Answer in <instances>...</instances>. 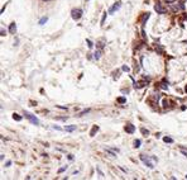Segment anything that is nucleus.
<instances>
[{
  "label": "nucleus",
  "instance_id": "obj_1",
  "mask_svg": "<svg viewBox=\"0 0 187 180\" xmlns=\"http://www.w3.org/2000/svg\"><path fill=\"white\" fill-rule=\"evenodd\" d=\"M24 115L32 124H35V126L37 124H39V120H38V118H37L35 115H33V114H30V113H28V112H24Z\"/></svg>",
  "mask_w": 187,
  "mask_h": 180
},
{
  "label": "nucleus",
  "instance_id": "obj_2",
  "mask_svg": "<svg viewBox=\"0 0 187 180\" xmlns=\"http://www.w3.org/2000/svg\"><path fill=\"white\" fill-rule=\"evenodd\" d=\"M82 9H80V8H77V9H73L72 12H71V14H72V19H75V20H78L80 18L82 17Z\"/></svg>",
  "mask_w": 187,
  "mask_h": 180
},
{
  "label": "nucleus",
  "instance_id": "obj_3",
  "mask_svg": "<svg viewBox=\"0 0 187 180\" xmlns=\"http://www.w3.org/2000/svg\"><path fill=\"white\" fill-rule=\"evenodd\" d=\"M140 160L144 162L145 166H148L149 169H153V167H154V164L151 161V159H149V157H145L144 155H140Z\"/></svg>",
  "mask_w": 187,
  "mask_h": 180
},
{
  "label": "nucleus",
  "instance_id": "obj_4",
  "mask_svg": "<svg viewBox=\"0 0 187 180\" xmlns=\"http://www.w3.org/2000/svg\"><path fill=\"white\" fill-rule=\"evenodd\" d=\"M154 10L157 12V14H166L167 13V9L164 8L161 3H157V4L154 5Z\"/></svg>",
  "mask_w": 187,
  "mask_h": 180
},
{
  "label": "nucleus",
  "instance_id": "obj_5",
  "mask_svg": "<svg viewBox=\"0 0 187 180\" xmlns=\"http://www.w3.org/2000/svg\"><path fill=\"white\" fill-rule=\"evenodd\" d=\"M120 6H122V3H120V1L115 3V4L109 9V14H114V13L116 12V10H119V9H120Z\"/></svg>",
  "mask_w": 187,
  "mask_h": 180
},
{
  "label": "nucleus",
  "instance_id": "obj_6",
  "mask_svg": "<svg viewBox=\"0 0 187 180\" xmlns=\"http://www.w3.org/2000/svg\"><path fill=\"white\" fill-rule=\"evenodd\" d=\"M173 12H179V10H185V4H183L182 1H179V3H177L176 5H173Z\"/></svg>",
  "mask_w": 187,
  "mask_h": 180
},
{
  "label": "nucleus",
  "instance_id": "obj_7",
  "mask_svg": "<svg viewBox=\"0 0 187 180\" xmlns=\"http://www.w3.org/2000/svg\"><path fill=\"white\" fill-rule=\"evenodd\" d=\"M125 132H126V133H130V134L134 133V132H135V127L133 126V124H126V126H125Z\"/></svg>",
  "mask_w": 187,
  "mask_h": 180
},
{
  "label": "nucleus",
  "instance_id": "obj_8",
  "mask_svg": "<svg viewBox=\"0 0 187 180\" xmlns=\"http://www.w3.org/2000/svg\"><path fill=\"white\" fill-rule=\"evenodd\" d=\"M9 32L12 33V34H15V32H17V25H15V23H12V24H10Z\"/></svg>",
  "mask_w": 187,
  "mask_h": 180
},
{
  "label": "nucleus",
  "instance_id": "obj_9",
  "mask_svg": "<svg viewBox=\"0 0 187 180\" xmlns=\"http://www.w3.org/2000/svg\"><path fill=\"white\" fill-rule=\"evenodd\" d=\"M149 19V13H145L144 15H143V18H142V25L144 27V24H145V22Z\"/></svg>",
  "mask_w": 187,
  "mask_h": 180
},
{
  "label": "nucleus",
  "instance_id": "obj_10",
  "mask_svg": "<svg viewBox=\"0 0 187 180\" xmlns=\"http://www.w3.org/2000/svg\"><path fill=\"white\" fill-rule=\"evenodd\" d=\"M97 131H99V127H97V126H94L92 129H91V132H90V136H91V137H94L95 133H96Z\"/></svg>",
  "mask_w": 187,
  "mask_h": 180
},
{
  "label": "nucleus",
  "instance_id": "obj_11",
  "mask_svg": "<svg viewBox=\"0 0 187 180\" xmlns=\"http://www.w3.org/2000/svg\"><path fill=\"white\" fill-rule=\"evenodd\" d=\"M65 129H66V132H73L76 129V126H66Z\"/></svg>",
  "mask_w": 187,
  "mask_h": 180
},
{
  "label": "nucleus",
  "instance_id": "obj_12",
  "mask_svg": "<svg viewBox=\"0 0 187 180\" xmlns=\"http://www.w3.org/2000/svg\"><path fill=\"white\" fill-rule=\"evenodd\" d=\"M13 119H14V120H18V122H20V120L23 119V117L19 115V114H17V113H14V114H13Z\"/></svg>",
  "mask_w": 187,
  "mask_h": 180
},
{
  "label": "nucleus",
  "instance_id": "obj_13",
  "mask_svg": "<svg viewBox=\"0 0 187 180\" xmlns=\"http://www.w3.org/2000/svg\"><path fill=\"white\" fill-rule=\"evenodd\" d=\"M101 53H102V51H101V48H100V50H99V51H96V52L94 53V57L96 58V60H99V58L101 57Z\"/></svg>",
  "mask_w": 187,
  "mask_h": 180
},
{
  "label": "nucleus",
  "instance_id": "obj_14",
  "mask_svg": "<svg viewBox=\"0 0 187 180\" xmlns=\"http://www.w3.org/2000/svg\"><path fill=\"white\" fill-rule=\"evenodd\" d=\"M140 145H142L140 139H135V141H134V147L135 148H139V147H140Z\"/></svg>",
  "mask_w": 187,
  "mask_h": 180
},
{
  "label": "nucleus",
  "instance_id": "obj_15",
  "mask_svg": "<svg viewBox=\"0 0 187 180\" xmlns=\"http://www.w3.org/2000/svg\"><path fill=\"white\" fill-rule=\"evenodd\" d=\"M47 20H48V18H47V17H43V18H41V19H39V24L43 25L44 23H47Z\"/></svg>",
  "mask_w": 187,
  "mask_h": 180
},
{
  "label": "nucleus",
  "instance_id": "obj_16",
  "mask_svg": "<svg viewBox=\"0 0 187 180\" xmlns=\"http://www.w3.org/2000/svg\"><path fill=\"white\" fill-rule=\"evenodd\" d=\"M161 88H162V89H167V88H168V81H166V80H163V81H162V84H161Z\"/></svg>",
  "mask_w": 187,
  "mask_h": 180
},
{
  "label": "nucleus",
  "instance_id": "obj_17",
  "mask_svg": "<svg viewBox=\"0 0 187 180\" xmlns=\"http://www.w3.org/2000/svg\"><path fill=\"white\" fill-rule=\"evenodd\" d=\"M118 103H120V104H124V103H126V99L124 98V97H120V98H118Z\"/></svg>",
  "mask_w": 187,
  "mask_h": 180
},
{
  "label": "nucleus",
  "instance_id": "obj_18",
  "mask_svg": "<svg viewBox=\"0 0 187 180\" xmlns=\"http://www.w3.org/2000/svg\"><path fill=\"white\" fill-rule=\"evenodd\" d=\"M163 141L166 142V143H173V139H172L171 137H164Z\"/></svg>",
  "mask_w": 187,
  "mask_h": 180
},
{
  "label": "nucleus",
  "instance_id": "obj_19",
  "mask_svg": "<svg viewBox=\"0 0 187 180\" xmlns=\"http://www.w3.org/2000/svg\"><path fill=\"white\" fill-rule=\"evenodd\" d=\"M105 151H106V152H108V153H109V155H110V156H111V157H115V156H116V153H114V152H113V151H111V150H108V148H106V150H105Z\"/></svg>",
  "mask_w": 187,
  "mask_h": 180
},
{
  "label": "nucleus",
  "instance_id": "obj_20",
  "mask_svg": "<svg viewBox=\"0 0 187 180\" xmlns=\"http://www.w3.org/2000/svg\"><path fill=\"white\" fill-rule=\"evenodd\" d=\"M140 132H142V133L144 134V136H148V134H149V131H148V129H145V128H142Z\"/></svg>",
  "mask_w": 187,
  "mask_h": 180
},
{
  "label": "nucleus",
  "instance_id": "obj_21",
  "mask_svg": "<svg viewBox=\"0 0 187 180\" xmlns=\"http://www.w3.org/2000/svg\"><path fill=\"white\" fill-rule=\"evenodd\" d=\"M86 42H87V46H89V48H92L94 47V43L90 41V39H86Z\"/></svg>",
  "mask_w": 187,
  "mask_h": 180
},
{
  "label": "nucleus",
  "instance_id": "obj_22",
  "mask_svg": "<svg viewBox=\"0 0 187 180\" xmlns=\"http://www.w3.org/2000/svg\"><path fill=\"white\" fill-rule=\"evenodd\" d=\"M122 70H123V71H125V72H128V71H130V69L128 67V66H125V65H124L123 67H122Z\"/></svg>",
  "mask_w": 187,
  "mask_h": 180
},
{
  "label": "nucleus",
  "instance_id": "obj_23",
  "mask_svg": "<svg viewBox=\"0 0 187 180\" xmlns=\"http://www.w3.org/2000/svg\"><path fill=\"white\" fill-rule=\"evenodd\" d=\"M66 169H67V166H62V167L60 169V170H58V172H60V174H61V172H63V171L66 170Z\"/></svg>",
  "mask_w": 187,
  "mask_h": 180
},
{
  "label": "nucleus",
  "instance_id": "obj_24",
  "mask_svg": "<svg viewBox=\"0 0 187 180\" xmlns=\"http://www.w3.org/2000/svg\"><path fill=\"white\" fill-rule=\"evenodd\" d=\"M56 119H58V120H66V119H67V117H57Z\"/></svg>",
  "mask_w": 187,
  "mask_h": 180
},
{
  "label": "nucleus",
  "instance_id": "obj_25",
  "mask_svg": "<svg viewBox=\"0 0 187 180\" xmlns=\"http://www.w3.org/2000/svg\"><path fill=\"white\" fill-rule=\"evenodd\" d=\"M96 46L99 47V48H102V47H104V45H102V42H97V43H96Z\"/></svg>",
  "mask_w": 187,
  "mask_h": 180
},
{
  "label": "nucleus",
  "instance_id": "obj_26",
  "mask_svg": "<svg viewBox=\"0 0 187 180\" xmlns=\"http://www.w3.org/2000/svg\"><path fill=\"white\" fill-rule=\"evenodd\" d=\"M105 18H106V13H104V15H102V19H101V25L104 24V22H105Z\"/></svg>",
  "mask_w": 187,
  "mask_h": 180
},
{
  "label": "nucleus",
  "instance_id": "obj_27",
  "mask_svg": "<svg viewBox=\"0 0 187 180\" xmlns=\"http://www.w3.org/2000/svg\"><path fill=\"white\" fill-rule=\"evenodd\" d=\"M156 50L158 51L159 53H162V47H161V46H157V47H156Z\"/></svg>",
  "mask_w": 187,
  "mask_h": 180
},
{
  "label": "nucleus",
  "instance_id": "obj_28",
  "mask_svg": "<svg viewBox=\"0 0 187 180\" xmlns=\"http://www.w3.org/2000/svg\"><path fill=\"white\" fill-rule=\"evenodd\" d=\"M5 34H6V32H5V29H4V28H1V36H3V37H4V36H5Z\"/></svg>",
  "mask_w": 187,
  "mask_h": 180
},
{
  "label": "nucleus",
  "instance_id": "obj_29",
  "mask_svg": "<svg viewBox=\"0 0 187 180\" xmlns=\"http://www.w3.org/2000/svg\"><path fill=\"white\" fill-rule=\"evenodd\" d=\"M164 1H166V3H167V4H171V3H174V1H176V0H164Z\"/></svg>",
  "mask_w": 187,
  "mask_h": 180
},
{
  "label": "nucleus",
  "instance_id": "obj_30",
  "mask_svg": "<svg viewBox=\"0 0 187 180\" xmlns=\"http://www.w3.org/2000/svg\"><path fill=\"white\" fill-rule=\"evenodd\" d=\"M181 152H182V153H183V155H185V156L187 157V152H186V151H183V148H181Z\"/></svg>",
  "mask_w": 187,
  "mask_h": 180
},
{
  "label": "nucleus",
  "instance_id": "obj_31",
  "mask_svg": "<svg viewBox=\"0 0 187 180\" xmlns=\"http://www.w3.org/2000/svg\"><path fill=\"white\" fill-rule=\"evenodd\" d=\"M53 129H57V131H61V128H60V127H57V126H53Z\"/></svg>",
  "mask_w": 187,
  "mask_h": 180
},
{
  "label": "nucleus",
  "instance_id": "obj_32",
  "mask_svg": "<svg viewBox=\"0 0 187 180\" xmlns=\"http://www.w3.org/2000/svg\"><path fill=\"white\" fill-rule=\"evenodd\" d=\"M12 165V161H6V166H10Z\"/></svg>",
  "mask_w": 187,
  "mask_h": 180
},
{
  "label": "nucleus",
  "instance_id": "obj_33",
  "mask_svg": "<svg viewBox=\"0 0 187 180\" xmlns=\"http://www.w3.org/2000/svg\"><path fill=\"white\" fill-rule=\"evenodd\" d=\"M68 160H73V155H68Z\"/></svg>",
  "mask_w": 187,
  "mask_h": 180
},
{
  "label": "nucleus",
  "instance_id": "obj_34",
  "mask_svg": "<svg viewBox=\"0 0 187 180\" xmlns=\"http://www.w3.org/2000/svg\"><path fill=\"white\" fill-rule=\"evenodd\" d=\"M185 91H186V93H187V85H186V88H185Z\"/></svg>",
  "mask_w": 187,
  "mask_h": 180
},
{
  "label": "nucleus",
  "instance_id": "obj_35",
  "mask_svg": "<svg viewBox=\"0 0 187 180\" xmlns=\"http://www.w3.org/2000/svg\"><path fill=\"white\" fill-rule=\"evenodd\" d=\"M43 1H49V0H43Z\"/></svg>",
  "mask_w": 187,
  "mask_h": 180
},
{
  "label": "nucleus",
  "instance_id": "obj_36",
  "mask_svg": "<svg viewBox=\"0 0 187 180\" xmlns=\"http://www.w3.org/2000/svg\"><path fill=\"white\" fill-rule=\"evenodd\" d=\"M185 43H187V41H185Z\"/></svg>",
  "mask_w": 187,
  "mask_h": 180
},
{
  "label": "nucleus",
  "instance_id": "obj_37",
  "mask_svg": "<svg viewBox=\"0 0 187 180\" xmlns=\"http://www.w3.org/2000/svg\"><path fill=\"white\" fill-rule=\"evenodd\" d=\"M186 179H187V175H186Z\"/></svg>",
  "mask_w": 187,
  "mask_h": 180
},
{
  "label": "nucleus",
  "instance_id": "obj_38",
  "mask_svg": "<svg viewBox=\"0 0 187 180\" xmlns=\"http://www.w3.org/2000/svg\"><path fill=\"white\" fill-rule=\"evenodd\" d=\"M87 1H89V0H87Z\"/></svg>",
  "mask_w": 187,
  "mask_h": 180
}]
</instances>
